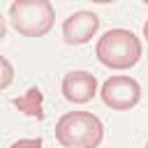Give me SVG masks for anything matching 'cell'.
I'll use <instances>...</instances> for the list:
<instances>
[{
	"label": "cell",
	"mask_w": 148,
	"mask_h": 148,
	"mask_svg": "<svg viewBox=\"0 0 148 148\" xmlns=\"http://www.w3.org/2000/svg\"><path fill=\"white\" fill-rule=\"evenodd\" d=\"M95 56L109 69H130L141 58V42L132 30L113 28L97 39Z\"/></svg>",
	"instance_id": "obj_1"
},
{
	"label": "cell",
	"mask_w": 148,
	"mask_h": 148,
	"mask_svg": "<svg viewBox=\"0 0 148 148\" xmlns=\"http://www.w3.org/2000/svg\"><path fill=\"white\" fill-rule=\"evenodd\" d=\"M56 139L65 148H97L104 139V125L95 113L69 111L56 123Z\"/></svg>",
	"instance_id": "obj_2"
},
{
	"label": "cell",
	"mask_w": 148,
	"mask_h": 148,
	"mask_svg": "<svg viewBox=\"0 0 148 148\" xmlns=\"http://www.w3.org/2000/svg\"><path fill=\"white\" fill-rule=\"evenodd\" d=\"M9 21L23 37H44L53 28L56 12L49 0H16L9 5Z\"/></svg>",
	"instance_id": "obj_3"
},
{
	"label": "cell",
	"mask_w": 148,
	"mask_h": 148,
	"mask_svg": "<svg viewBox=\"0 0 148 148\" xmlns=\"http://www.w3.org/2000/svg\"><path fill=\"white\" fill-rule=\"evenodd\" d=\"M102 102L113 111H130L141 99V86L132 76H111L102 83Z\"/></svg>",
	"instance_id": "obj_4"
},
{
	"label": "cell",
	"mask_w": 148,
	"mask_h": 148,
	"mask_svg": "<svg viewBox=\"0 0 148 148\" xmlns=\"http://www.w3.org/2000/svg\"><path fill=\"white\" fill-rule=\"evenodd\" d=\"M97 28H99V16L81 9V12L69 14L62 21V39L69 46H79V44L90 42L92 35L97 32Z\"/></svg>",
	"instance_id": "obj_5"
},
{
	"label": "cell",
	"mask_w": 148,
	"mask_h": 148,
	"mask_svg": "<svg viewBox=\"0 0 148 148\" xmlns=\"http://www.w3.org/2000/svg\"><path fill=\"white\" fill-rule=\"evenodd\" d=\"M97 92V79L95 74L86 72V69H76V72H67L62 79V97L72 104H86L95 97Z\"/></svg>",
	"instance_id": "obj_6"
},
{
	"label": "cell",
	"mask_w": 148,
	"mask_h": 148,
	"mask_svg": "<svg viewBox=\"0 0 148 148\" xmlns=\"http://www.w3.org/2000/svg\"><path fill=\"white\" fill-rule=\"evenodd\" d=\"M42 99H44L42 90H39L37 86H32V88H28L21 97H14V99H12V104H14L21 113H25V116H30V118L42 120V118H44V106H42Z\"/></svg>",
	"instance_id": "obj_7"
},
{
	"label": "cell",
	"mask_w": 148,
	"mask_h": 148,
	"mask_svg": "<svg viewBox=\"0 0 148 148\" xmlns=\"http://www.w3.org/2000/svg\"><path fill=\"white\" fill-rule=\"evenodd\" d=\"M12 81H14V67H12V62L7 58L0 56V90L9 88Z\"/></svg>",
	"instance_id": "obj_8"
},
{
	"label": "cell",
	"mask_w": 148,
	"mask_h": 148,
	"mask_svg": "<svg viewBox=\"0 0 148 148\" xmlns=\"http://www.w3.org/2000/svg\"><path fill=\"white\" fill-rule=\"evenodd\" d=\"M9 148H42V139L37 136V139H18V141H14Z\"/></svg>",
	"instance_id": "obj_9"
},
{
	"label": "cell",
	"mask_w": 148,
	"mask_h": 148,
	"mask_svg": "<svg viewBox=\"0 0 148 148\" xmlns=\"http://www.w3.org/2000/svg\"><path fill=\"white\" fill-rule=\"evenodd\" d=\"M7 37V21H5V16L0 14V42Z\"/></svg>",
	"instance_id": "obj_10"
},
{
	"label": "cell",
	"mask_w": 148,
	"mask_h": 148,
	"mask_svg": "<svg viewBox=\"0 0 148 148\" xmlns=\"http://www.w3.org/2000/svg\"><path fill=\"white\" fill-rule=\"evenodd\" d=\"M143 37H146V42H148V21L143 23Z\"/></svg>",
	"instance_id": "obj_11"
},
{
	"label": "cell",
	"mask_w": 148,
	"mask_h": 148,
	"mask_svg": "<svg viewBox=\"0 0 148 148\" xmlns=\"http://www.w3.org/2000/svg\"><path fill=\"white\" fill-rule=\"evenodd\" d=\"M146 148H148V143H146Z\"/></svg>",
	"instance_id": "obj_12"
}]
</instances>
